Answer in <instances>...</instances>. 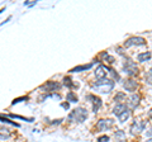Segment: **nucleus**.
Instances as JSON below:
<instances>
[{
    "label": "nucleus",
    "mask_w": 152,
    "mask_h": 142,
    "mask_svg": "<svg viewBox=\"0 0 152 142\" xmlns=\"http://www.w3.org/2000/svg\"><path fill=\"white\" fill-rule=\"evenodd\" d=\"M91 88L94 90H96V93H102V94H107L114 88V81L109 79H103V80H98L91 84Z\"/></svg>",
    "instance_id": "1"
},
{
    "label": "nucleus",
    "mask_w": 152,
    "mask_h": 142,
    "mask_svg": "<svg viewBox=\"0 0 152 142\" xmlns=\"http://www.w3.org/2000/svg\"><path fill=\"white\" fill-rule=\"evenodd\" d=\"M88 118V112L84 108H76L69 114L67 119L72 123H83Z\"/></svg>",
    "instance_id": "2"
},
{
    "label": "nucleus",
    "mask_w": 152,
    "mask_h": 142,
    "mask_svg": "<svg viewBox=\"0 0 152 142\" xmlns=\"http://www.w3.org/2000/svg\"><path fill=\"white\" fill-rule=\"evenodd\" d=\"M123 70H124V72L128 74L129 76H134V75L138 74V67H137V65L131 60H127L124 62V65H123Z\"/></svg>",
    "instance_id": "3"
},
{
    "label": "nucleus",
    "mask_w": 152,
    "mask_h": 142,
    "mask_svg": "<svg viewBox=\"0 0 152 142\" xmlns=\"http://www.w3.org/2000/svg\"><path fill=\"white\" fill-rule=\"evenodd\" d=\"M146 45V40L142 38V37H131L128 38L124 43V47H132V46H143Z\"/></svg>",
    "instance_id": "4"
},
{
    "label": "nucleus",
    "mask_w": 152,
    "mask_h": 142,
    "mask_svg": "<svg viewBox=\"0 0 152 142\" xmlns=\"http://www.w3.org/2000/svg\"><path fill=\"white\" fill-rule=\"evenodd\" d=\"M145 127H146L145 122L136 121V122L131 126V133H132V135H140V133H142V132H143Z\"/></svg>",
    "instance_id": "5"
},
{
    "label": "nucleus",
    "mask_w": 152,
    "mask_h": 142,
    "mask_svg": "<svg viewBox=\"0 0 152 142\" xmlns=\"http://www.w3.org/2000/svg\"><path fill=\"white\" fill-rule=\"evenodd\" d=\"M113 119H109V118H107V119H100L98 122V124H96V128L99 131H107L109 128H112L113 127Z\"/></svg>",
    "instance_id": "6"
},
{
    "label": "nucleus",
    "mask_w": 152,
    "mask_h": 142,
    "mask_svg": "<svg viewBox=\"0 0 152 142\" xmlns=\"http://www.w3.org/2000/svg\"><path fill=\"white\" fill-rule=\"evenodd\" d=\"M140 100H141V98L138 94H133L132 97L128 98V109H134V108H137V105L140 104Z\"/></svg>",
    "instance_id": "7"
},
{
    "label": "nucleus",
    "mask_w": 152,
    "mask_h": 142,
    "mask_svg": "<svg viewBox=\"0 0 152 142\" xmlns=\"http://www.w3.org/2000/svg\"><path fill=\"white\" fill-rule=\"evenodd\" d=\"M123 86H124V89L127 91H134L137 88H138V83L134 81V80H132V79H128L124 81V84H123Z\"/></svg>",
    "instance_id": "8"
},
{
    "label": "nucleus",
    "mask_w": 152,
    "mask_h": 142,
    "mask_svg": "<svg viewBox=\"0 0 152 142\" xmlns=\"http://www.w3.org/2000/svg\"><path fill=\"white\" fill-rule=\"evenodd\" d=\"M107 72H108V69L105 66H99V67H96V70H95V78L98 80H103V79H105Z\"/></svg>",
    "instance_id": "9"
},
{
    "label": "nucleus",
    "mask_w": 152,
    "mask_h": 142,
    "mask_svg": "<svg viewBox=\"0 0 152 142\" xmlns=\"http://www.w3.org/2000/svg\"><path fill=\"white\" fill-rule=\"evenodd\" d=\"M88 99H90V100L93 102V112L96 113L99 111V108L102 107V100L98 97H95V95H89Z\"/></svg>",
    "instance_id": "10"
},
{
    "label": "nucleus",
    "mask_w": 152,
    "mask_h": 142,
    "mask_svg": "<svg viewBox=\"0 0 152 142\" xmlns=\"http://www.w3.org/2000/svg\"><path fill=\"white\" fill-rule=\"evenodd\" d=\"M41 88L45 89L46 91H55V90H57V89H60V84L55 83V81H48V83H46L45 85H42Z\"/></svg>",
    "instance_id": "11"
},
{
    "label": "nucleus",
    "mask_w": 152,
    "mask_h": 142,
    "mask_svg": "<svg viewBox=\"0 0 152 142\" xmlns=\"http://www.w3.org/2000/svg\"><path fill=\"white\" fill-rule=\"evenodd\" d=\"M126 109H128V108H127V105H126V104H123V103H118L117 104V105L115 107H114V109H113V113H114V114H115L117 117H119L121 114H122V113L123 112H124Z\"/></svg>",
    "instance_id": "12"
},
{
    "label": "nucleus",
    "mask_w": 152,
    "mask_h": 142,
    "mask_svg": "<svg viewBox=\"0 0 152 142\" xmlns=\"http://www.w3.org/2000/svg\"><path fill=\"white\" fill-rule=\"evenodd\" d=\"M91 66H93V64L80 65V66H76V67H74L72 70H70V72H80V71H85V70H89Z\"/></svg>",
    "instance_id": "13"
},
{
    "label": "nucleus",
    "mask_w": 152,
    "mask_h": 142,
    "mask_svg": "<svg viewBox=\"0 0 152 142\" xmlns=\"http://www.w3.org/2000/svg\"><path fill=\"white\" fill-rule=\"evenodd\" d=\"M150 59H151V52H142V53L137 56V60H138L140 62H146V61Z\"/></svg>",
    "instance_id": "14"
},
{
    "label": "nucleus",
    "mask_w": 152,
    "mask_h": 142,
    "mask_svg": "<svg viewBox=\"0 0 152 142\" xmlns=\"http://www.w3.org/2000/svg\"><path fill=\"white\" fill-rule=\"evenodd\" d=\"M129 117H131V111L129 109H126L119 117H118V119H119V122H126Z\"/></svg>",
    "instance_id": "15"
},
{
    "label": "nucleus",
    "mask_w": 152,
    "mask_h": 142,
    "mask_svg": "<svg viewBox=\"0 0 152 142\" xmlns=\"http://www.w3.org/2000/svg\"><path fill=\"white\" fill-rule=\"evenodd\" d=\"M66 99H67L69 103H77V97H76L74 93H69L67 95H66Z\"/></svg>",
    "instance_id": "16"
},
{
    "label": "nucleus",
    "mask_w": 152,
    "mask_h": 142,
    "mask_svg": "<svg viewBox=\"0 0 152 142\" xmlns=\"http://www.w3.org/2000/svg\"><path fill=\"white\" fill-rule=\"evenodd\" d=\"M64 85H65V86H67V88H76V85L72 84V80H71L70 76L64 79Z\"/></svg>",
    "instance_id": "17"
},
{
    "label": "nucleus",
    "mask_w": 152,
    "mask_h": 142,
    "mask_svg": "<svg viewBox=\"0 0 152 142\" xmlns=\"http://www.w3.org/2000/svg\"><path fill=\"white\" fill-rule=\"evenodd\" d=\"M114 136H115V140L121 141V142H124V140H126V136H124V133H123V131H117Z\"/></svg>",
    "instance_id": "18"
},
{
    "label": "nucleus",
    "mask_w": 152,
    "mask_h": 142,
    "mask_svg": "<svg viewBox=\"0 0 152 142\" xmlns=\"http://www.w3.org/2000/svg\"><path fill=\"white\" fill-rule=\"evenodd\" d=\"M9 137H10V133H9V132L7 131V132H0V140L1 141H5V140H8Z\"/></svg>",
    "instance_id": "19"
},
{
    "label": "nucleus",
    "mask_w": 152,
    "mask_h": 142,
    "mask_svg": "<svg viewBox=\"0 0 152 142\" xmlns=\"http://www.w3.org/2000/svg\"><path fill=\"white\" fill-rule=\"evenodd\" d=\"M146 80H147V83L152 84V67L148 70V72L146 74Z\"/></svg>",
    "instance_id": "20"
},
{
    "label": "nucleus",
    "mask_w": 152,
    "mask_h": 142,
    "mask_svg": "<svg viewBox=\"0 0 152 142\" xmlns=\"http://www.w3.org/2000/svg\"><path fill=\"white\" fill-rule=\"evenodd\" d=\"M124 98H126V95H124L123 93H118L114 99H115V102H117V103H121V100H122V99H124Z\"/></svg>",
    "instance_id": "21"
},
{
    "label": "nucleus",
    "mask_w": 152,
    "mask_h": 142,
    "mask_svg": "<svg viewBox=\"0 0 152 142\" xmlns=\"http://www.w3.org/2000/svg\"><path fill=\"white\" fill-rule=\"evenodd\" d=\"M109 138H108V136H102V137H99L98 138V142H108Z\"/></svg>",
    "instance_id": "22"
},
{
    "label": "nucleus",
    "mask_w": 152,
    "mask_h": 142,
    "mask_svg": "<svg viewBox=\"0 0 152 142\" xmlns=\"http://www.w3.org/2000/svg\"><path fill=\"white\" fill-rule=\"evenodd\" d=\"M22 100H27V98H24V97H23V98H18V99H14V100H13V104H17L18 102H22Z\"/></svg>",
    "instance_id": "23"
},
{
    "label": "nucleus",
    "mask_w": 152,
    "mask_h": 142,
    "mask_svg": "<svg viewBox=\"0 0 152 142\" xmlns=\"http://www.w3.org/2000/svg\"><path fill=\"white\" fill-rule=\"evenodd\" d=\"M36 3H37V1H24V5H27V7H33V5H36Z\"/></svg>",
    "instance_id": "24"
},
{
    "label": "nucleus",
    "mask_w": 152,
    "mask_h": 142,
    "mask_svg": "<svg viewBox=\"0 0 152 142\" xmlns=\"http://www.w3.org/2000/svg\"><path fill=\"white\" fill-rule=\"evenodd\" d=\"M110 72H112V75H113V76H114V79H119V75H118V74H115V71H114V70H110Z\"/></svg>",
    "instance_id": "25"
},
{
    "label": "nucleus",
    "mask_w": 152,
    "mask_h": 142,
    "mask_svg": "<svg viewBox=\"0 0 152 142\" xmlns=\"http://www.w3.org/2000/svg\"><path fill=\"white\" fill-rule=\"evenodd\" d=\"M62 107H64V108H66V109H67V108H69V103H66V104H62Z\"/></svg>",
    "instance_id": "26"
},
{
    "label": "nucleus",
    "mask_w": 152,
    "mask_h": 142,
    "mask_svg": "<svg viewBox=\"0 0 152 142\" xmlns=\"http://www.w3.org/2000/svg\"><path fill=\"white\" fill-rule=\"evenodd\" d=\"M146 142H152V138H150V140H147Z\"/></svg>",
    "instance_id": "27"
},
{
    "label": "nucleus",
    "mask_w": 152,
    "mask_h": 142,
    "mask_svg": "<svg viewBox=\"0 0 152 142\" xmlns=\"http://www.w3.org/2000/svg\"><path fill=\"white\" fill-rule=\"evenodd\" d=\"M151 118H152V112H151Z\"/></svg>",
    "instance_id": "28"
}]
</instances>
